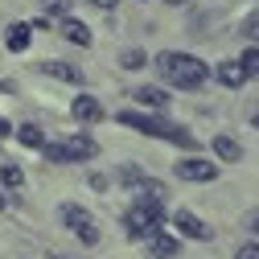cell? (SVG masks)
Returning a JSON list of instances; mask_svg holds the SVG:
<instances>
[{"label":"cell","instance_id":"cell-14","mask_svg":"<svg viewBox=\"0 0 259 259\" xmlns=\"http://www.w3.org/2000/svg\"><path fill=\"white\" fill-rule=\"evenodd\" d=\"M29 33H33L29 25H9V33H5V46H9L13 54H25V50H29Z\"/></svg>","mask_w":259,"mask_h":259},{"label":"cell","instance_id":"cell-3","mask_svg":"<svg viewBox=\"0 0 259 259\" xmlns=\"http://www.w3.org/2000/svg\"><path fill=\"white\" fill-rule=\"evenodd\" d=\"M160 218H165V210H156V206H132L123 214V226H127V235L132 239H148L152 231H160Z\"/></svg>","mask_w":259,"mask_h":259},{"label":"cell","instance_id":"cell-7","mask_svg":"<svg viewBox=\"0 0 259 259\" xmlns=\"http://www.w3.org/2000/svg\"><path fill=\"white\" fill-rule=\"evenodd\" d=\"M70 115L78 123H95V119H103V103L95 99V95H78V99L70 103Z\"/></svg>","mask_w":259,"mask_h":259},{"label":"cell","instance_id":"cell-13","mask_svg":"<svg viewBox=\"0 0 259 259\" xmlns=\"http://www.w3.org/2000/svg\"><path fill=\"white\" fill-rule=\"evenodd\" d=\"M62 37L74 41V46H91V29L82 21H74V17H66V21H62Z\"/></svg>","mask_w":259,"mask_h":259},{"label":"cell","instance_id":"cell-30","mask_svg":"<svg viewBox=\"0 0 259 259\" xmlns=\"http://www.w3.org/2000/svg\"><path fill=\"white\" fill-rule=\"evenodd\" d=\"M169 5H189V0H169Z\"/></svg>","mask_w":259,"mask_h":259},{"label":"cell","instance_id":"cell-15","mask_svg":"<svg viewBox=\"0 0 259 259\" xmlns=\"http://www.w3.org/2000/svg\"><path fill=\"white\" fill-rule=\"evenodd\" d=\"M136 99H140L144 107H165V103H169V95L160 91V87H140V91H136Z\"/></svg>","mask_w":259,"mask_h":259},{"label":"cell","instance_id":"cell-2","mask_svg":"<svg viewBox=\"0 0 259 259\" xmlns=\"http://www.w3.org/2000/svg\"><path fill=\"white\" fill-rule=\"evenodd\" d=\"M119 123L123 127H136V132H144V136L181 144V148H198V136L185 132V127H177V123H169V119H152V115H140V111H119Z\"/></svg>","mask_w":259,"mask_h":259},{"label":"cell","instance_id":"cell-22","mask_svg":"<svg viewBox=\"0 0 259 259\" xmlns=\"http://www.w3.org/2000/svg\"><path fill=\"white\" fill-rule=\"evenodd\" d=\"M41 156L54 160V165H66V152H62V144H41Z\"/></svg>","mask_w":259,"mask_h":259},{"label":"cell","instance_id":"cell-20","mask_svg":"<svg viewBox=\"0 0 259 259\" xmlns=\"http://www.w3.org/2000/svg\"><path fill=\"white\" fill-rule=\"evenodd\" d=\"M239 62H243V70H247V78H259V50H247V54H243Z\"/></svg>","mask_w":259,"mask_h":259},{"label":"cell","instance_id":"cell-1","mask_svg":"<svg viewBox=\"0 0 259 259\" xmlns=\"http://www.w3.org/2000/svg\"><path fill=\"white\" fill-rule=\"evenodd\" d=\"M156 70L165 74L173 87L181 91H198L206 82V62L202 58H193V54H177V50H165V54H156Z\"/></svg>","mask_w":259,"mask_h":259},{"label":"cell","instance_id":"cell-12","mask_svg":"<svg viewBox=\"0 0 259 259\" xmlns=\"http://www.w3.org/2000/svg\"><path fill=\"white\" fill-rule=\"evenodd\" d=\"M218 78H222V87L239 91V87L247 82V70H243V62H222V66H218Z\"/></svg>","mask_w":259,"mask_h":259},{"label":"cell","instance_id":"cell-11","mask_svg":"<svg viewBox=\"0 0 259 259\" xmlns=\"http://www.w3.org/2000/svg\"><path fill=\"white\" fill-rule=\"evenodd\" d=\"M41 74H50V78H62V82H74V87L87 78L78 66H66V62H41Z\"/></svg>","mask_w":259,"mask_h":259},{"label":"cell","instance_id":"cell-21","mask_svg":"<svg viewBox=\"0 0 259 259\" xmlns=\"http://www.w3.org/2000/svg\"><path fill=\"white\" fill-rule=\"evenodd\" d=\"M41 5V13H54V17H66V9H70V0H37Z\"/></svg>","mask_w":259,"mask_h":259},{"label":"cell","instance_id":"cell-10","mask_svg":"<svg viewBox=\"0 0 259 259\" xmlns=\"http://www.w3.org/2000/svg\"><path fill=\"white\" fill-rule=\"evenodd\" d=\"M148 255H152V259H173V255H177V239L165 235V231H152V235H148Z\"/></svg>","mask_w":259,"mask_h":259},{"label":"cell","instance_id":"cell-25","mask_svg":"<svg viewBox=\"0 0 259 259\" xmlns=\"http://www.w3.org/2000/svg\"><path fill=\"white\" fill-rule=\"evenodd\" d=\"M243 37H251V41H259V17H251V21H243Z\"/></svg>","mask_w":259,"mask_h":259},{"label":"cell","instance_id":"cell-16","mask_svg":"<svg viewBox=\"0 0 259 259\" xmlns=\"http://www.w3.org/2000/svg\"><path fill=\"white\" fill-rule=\"evenodd\" d=\"M17 140H21L25 148H41V144H46V136H41V127H37V123H25V127H17Z\"/></svg>","mask_w":259,"mask_h":259},{"label":"cell","instance_id":"cell-9","mask_svg":"<svg viewBox=\"0 0 259 259\" xmlns=\"http://www.w3.org/2000/svg\"><path fill=\"white\" fill-rule=\"evenodd\" d=\"M62 152H66V160H91V156H99V144L87 140V136H70L62 144Z\"/></svg>","mask_w":259,"mask_h":259},{"label":"cell","instance_id":"cell-23","mask_svg":"<svg viewBox=\"0 0 259 259\" xmlns=\"http://www.w3.org/2000/svg\"><path fill=\"white\" fill-rule=\"evenodd\" d=\"M119 181H123V185H140V181H144V173H140L136 165H123V169H119Z\"/></svg>","mask_w":259,"mask_h":259},{"label":"cell","instance_id":"cell-31","mask_svg":"<svg viewBox=\"0 0 259 259\" xmlns=\"http://www.w3.org/2000/svg\"><path fill=\"white\" fill-rule=\"evenodd\" d=\"M0 210H5V193H0Z\"/></svg>","mask_w":259,"mask_h":259},{"label":"cell","instance_id":"cell-28","mask_svg":"<svg viewBox=\"0 0 259 259\" xmlns=\"http://www.w3.org/2000/svg\"><path fill=\"white\" fill-rule=\"evenodd\" d=\"M91 5H99V9H115L119 0H91Z\"/></svg>","mask_w":259,"mask_h":259},{"label":"cell","instance_id":"cell-17","mask_svg":"<svg viewBox=\"0 0 259 259\" xmlns=\"http://www.w3.org/2000/svg\"><path fill=\"white\" fill-rule=\"evenodd\" d=\"M0 185H9V189H21L25 185V173H21V165H0Z\"/></svg>","mask_w":259,"mask_h":259},{"label":"cell","instance_id":"cell-29","mask_svg":"<svg viewBox=\"0 0 259 259\" xmlns=\"http://www.w3.org/2000/svg\"><path fill=\"white\" fill-rule=\"evenodd\" d=\"M251 123H255V132H259V111H255V115H251Z\"/></svg>","mask_w":259,"mask_h":259},{"label":"cell","instance_id":"cell-4","mask_svg":"<svg viewBox=\"0 0 259 259\" xmlns=\"http://www.w3.org/2000/svg\"><path fill=\"white\" fill-rule=\"evenodd\" d=\"M62 222H66L70 231L87 243V247H95V243H99V222H95L82 206H62Z\"/></svg>","mask_w":259,"mask_h":259},{"label":"cell","instance_id":"cell-18","mask_svg":"<svg viewBox=\"0 0 259 259\" xmlns=\"http://www.w3.org/2000/svg\"><path fill=\"white\" fill-rule=\"evenodd\" d=\"M214 152H218L222 160H239V156H243V148H239L231 136H218V140H214Z\"/></svg>","mask_w":259,"mask_h":259},{"label":"cell","instance_id":"cell-8","mask_svg":"<svg viewBox=\"0 0 259 259\" xmlns=\"http://www.w3.org/2000/svg\"><path fill=\"white\" fill-rule=\"evenodd\" d=\"M132 189H136V202H140V206L165 210V198H169V193H165V185H160V181H140V185H132Z\"/></svg>","mask_w":259,"mask_h":259},{"label":"cell","instance_id":"cell-26","mask_svg":"<svg viewBox=\"0 0 259 259\" xmlns=\"http://www.w3.org/2000/svg\"><path fill=\"white\" fill-rule=\"evenodd\" d=\"M247 231H251V235H259V210H251V214H247Z\"/></svg>","mask_w":259,"mask_h":259},{"label":"cell","instance_id":"cell-27","mask_svg":"<svg viewBox=\"0 0 259 259\" xmlns=\"http://www.w3.org/2000/svg\"><path fill=\"white\" fill-rule=\"evenodd\" d=\"M9 132H13V127H9V119H0V140H9Z\"/></svg>","mask_w":259,"mask_h":259},{"label":"cell","instance_id":"cell-19","mask_svg":"<svg viewBox=\"0 0 259 259\" xmlns=\"http://www.w3.org/2000/svg\"><path fill=\"white\" fill-rule=\"evenodd\" d=\"M144 62H148L144 50H123V54H119V66H123V70H140Z\"/></svg>","mask_w":259,"mask_h":259},{"label":"cell","instance_id":"cell-24","mask_svg":"<svg viewBox=\"0 0 259 259\" xmlns=\"http://www.w3.org/2000/svg\"><path fill=\"white\" fill-rule=\"evenodd\" d=\"M235 259H259V243H243V247L235 251Z\"/></svg>","mask_w":259,"mask_h":259},{"label":"cell","instance_id":"cell-6","mask_svg":"<svg viewBox=\"0 0 259 259\" xmlns=\"http://www.w3.org/2000/svg\"><path fill=\"white\" fill-rule=\"evenodd\" d=\"M173 226H177V231H185L189 239H214V231H210V226L193 214V210H173Z\"/></svg>","mask_w":259,"mask_h":259},{"label":"cell","instance_id":"cell-5","mask_svg":"<svg viewBox=\"0 0 259 259\" xmlns=\"http://www.w3.org/2000/svg\"><path fill=\"white\" fill-rule=\"evenodd\" d=\"M173 173L181 177V181H198V185H206V181H214L218 177V165H210V160H181V165H173Z\"/></svg>","mask_w":259,"mask_h":259}]
</instances>
